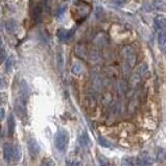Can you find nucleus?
<instances>
[{
  "instance_id": "23",
  "label": "nucleus",
  "mask_w": 166,
  "mask_h": 166,
  "mask_svg": "<svg viewBox=\"0 0 166 166\" xmlns=\"http://www.w3.org/2000/svg\"><path fill=\"white\" fill-rule=\"evenodd\" d=\"M5 100V96H3L1 93H0V105H2L3 102H4Z\"/></svg>"
},
{
  "instance_id": "2",
  "label": "nucleus",
  "mask_w": 166,
  "mask_h": 166,
  "mask_svg": "<svg viewBox=\"0 0 166 166\" xmlns=\"http://www.w3.org/2000/svg\"><path fill=\"white\" fill-rule=\"evenodd\" d=\"M122 54H123L125 62L127 63L130 67H134L137 62V53L135 49L131 46H124L122 49Z\"/></svg>"
},
{
  "instance_id": "10",
  "label": "nucleus",
  "mask_w": 166,
  "mask_h": 166,
  "mask_svg": "<svg viewBox=\"0 0 166 166\" xmlns=\"http://www.w3.org/2000/svg\"><path fill=\"white\" fill-rule=\"evenodd\" d=\"M155 24L159 28H162V29L166 30V18L161 17V16H158V17L155 18Z\"/></svg>"
},
{
  "instance_id": "19",
  "label": "nucleus",
  "mask_w": 166,
  "mask_h": 166,
  "mask_svg": "<svg viewBox=\"0 0 166 166\" xmlns=\"http://www.w3.org/2000/svg\"><path fill=\"white\" fill-rule=\"evenodd\" d=\"M133 158H124L123 160H122V164L123 165H132L134 164L133 163Z\"/></svg>"
},
{
  "instance_id": "15",
  "label": "nucleus",
  "mask_w": 166,
  "mask_h": 166,
  "mask_svg": "<svg viewBox=\"0 0 166 166\" xmlns=\"http://www.w3.org/2000/svg\"><path fill=\"white\" fill-rule=\"evenodd\" d=\"M157 158H158L159 161H163V160H165V149L164 148H161V147H159L158 148V152H157Z\"/></svg>"
},
{
  "instance_id": "12",
  "label": "nucleus",
  "mask_w": 166,
  "mask_h": 166,
  "mask_svg": "<svg viewBox=\"0 0 166 166\" xmlns=\"http://www.w3.org/2000/svg\"><path fill=\"white\" fill-rule=\"evenodd\" d=\"M153 6L158 11H166V4L162 0H153Z\"/></svg>"
},
{
  "instance_id": "8",
  "label": "nucleus",
  "mask_w": 166,
  "mask_h": 166,
  "mask_svg": "<svg viewBox=\"0 0 166 166\" xmlns=\"http://www.w3.org/2000/svg\"><path fill=\"white\" fill-rule=\"evenodd\" d=\"M8 134L13 135V134H14V132H15V128H16V121H15V117H14V115H13V114L8 115Z\"/></svg>"
},
{
  "instance_id": "7",
  "label": "nucleus",
  "mask_w": 166,
  "mask_h": 166,
  "mask_svg": "<svg viewBox=\"0 0 166 166\" xmlns=\"http://www.w3.org/2000/svg\"><path fill=\"white\" fill-rule=\"evenodd\" d=\"M78 141H80V144L81 146H84V147H88V146H90V144H91V141L89 139V137H88V135L87 133H81L80 134V136H78Z\"/></svg>"
},
{
  "instance_id": "17",
  "label": "nucleus",
  "mask_w": 166,
  "mask_h": 166,
  "mask_svg": "<svg viewBox=\"0 0 166 166\" xmlns=\"http://www.w3.org/2000/svg\"><path fill=\"white\" fill-rule=\"evenodd\" d=\"M98 142L100 145H102V146H105V147H110L111 146V144H110L108 141H106L105 138H102V137H99L98 138Z\"/></svg>"
},
{
  "instance_id": "16",
  "label": "nucleus",
  "mask_w": 166,
  "mask_h": 166,
  "mask_svg": "<svg viewBox=\"0 0 166 166\" xmlns=\"http://www.w3.org/2000/svg\"><path fill=\"white\" fill-rule=\"evenodd\" d=\"M15 28H16L15 21H8V24H6V29H8V33H14Z\"/></svg>"
},
{
  "instance_id": "6",
  "label": "nucleus",
  "mask_w": 166,
  "mask_h": 166,
  "mask_svg": "<svg viewBox=\"0 0 166 166\" xmlns=\"http://www.w3.org/2000/svg\"><path fill=\"white\" fill-rule=\"evenodd\" d=\"M73 31L72 30H67L64 29V28H61V29L58 30V37L61 41H67L68 39H70Z\"/></svg>"
},
{
  "instance_id": "5",
  "label": "nucleus",
  "mask_w": 166,
  "mask_h": 166,
  "mask_svg": "<svg viewBox=\"0 0 166 166\" xmlns=\"http://www.w3.org/2000/svg\"><path fill=\"white\" fill-rule=\"evenodd\" d=\"M13 153H14V147L9 143H5L3 145V157L6 162H9L13 158Z\"/></svg>"
},
{
  "instance_id": "3",
  "label": "nucleus",
  "mask_w": 166,
  "mask_h": 166,
  "mask_svg": "<svg viewBox=\"0 0 166 166\" xmlns=\"http://www.w3.org/2000/svg\"><path fill=\"white\" fill-rule=\"evenodd\" d=\"M27 149L29 152V155L31 157H36L39 155L40 153V145L38 143V141L34 138H29L27 140Z\"/></svg>"
},
{
  "instance_id": "1",
  "label": "nucleus",
  "mask_w": 166,
  "mask_h": 166,
  "mask_svg": "<svg viewBox=\"0 0 166 166\" xmlns=\"http://www.w3.org/2000/svg\"><path fill=\"white\" fill-rule=\"evenodd\" d=\"M69 142V134L66 130H60L55 134L54 137V145L60 152H64L67 148Z\"/></svg>"
},
{
  "instance_id": "24",
  "label": "nucleus",
  "mask_w": 166,
  "mask_h": 166,
  "mask_svg": "<svg viewBox=\"0 0 166 166\" xmlns=\"http://www.w3.org/2000/svg\"><path fill=\"white\" fill-rule=\"evenodd\" d=\"M2 46V39H1V37H0V47Z\"/></svg>"
},
{
  "instance_id": "11",
  "label": "nucleus",
  "mask_w": 166,
  "mask_h": 166,
  "mask_svg": "<svg viewBox=\"0 0 166 166\" xmlns=\"http://www.w3.org/2000/svg\"><path fill=\"white\" fill-rule=\"evenodd\" d=\"M139 163L140 164H144V165H150L153 163V161H152V158L147 155L146 153H143L142 155H141V157L139 158Z\"/></svg>"
},
{
  "instance_id": "13",
  "label": "nucleus",
  "mask_w": 166,
  "mask_h": 166,
  "mask_svg": "<svg viewBox=\"0 0 166 166\" xmlns=\"http://www.w3.org/2000/svg\"><path fill=\"white\" fill-rule=\"evenodd\" d=\"M71 71H72V73L75 75H80L81 73V71H83V66H81L80 63H75V64H73V66H72Z\"/></svg>"
},
{
  "instance_id": "14",
  "label": "nucleus",
  "mask_w": 166,
  "mask_h": 166,
  "mask_svg": "<svg viewBox=\"0 0 166 166\" xmlns=\"http://www.w3.org/2000/svg\"><path fill=\"white\" fill-rule=\"evenodd\" d=\"M21 158V148L19 146L14 147V153H13V159L15 161H19Z\"/></svg>"
},
{
  "instance_id": "22",
  "label": "nucleus",
  "mask_w": 166,
  "mask_h": 166,
  "mask_svg": "<svg viewBox=\"0 0 166 166\" xmlns=\"http://www.w3.org/2000/svg\"><path fill=\"white\" fill-rule=\"evenodd\" d=\"M9 66L12 67V59L8 60V65H6V69H8V71L11 70V68H9Z\"/></svg>"
},
{
  "instance_id": "21",
  "label": "nucleus",
  "mask_w": 166,
  "mask_h": 166,
  "mask_svg": "<svg viewBox=\"0 0 166 166\" xmlns=\"http://www.w3.org/2000/svg\"><path fill=\"white\" fill-rule=\"evenodd\" d=\"M4 87H5V81L0 77V89H3Z\"/></svg>"
},
{
  "instance_id": "20",
  "label": "nucleus",
  "mask_w": 166,
  "mask_h": 166,
  "mask_svg": "<svg viewBox=\"0 0 166 166\" xmlns=\"http://www.w3.org/2000/svg\"><path fill=\"white\" fill-rule=\"evenodd\" d=\"M4 117H5V110L3 108H0V121H2Z\"/></svg>"
},
{
  "instance_id": "4",
  "label": "nucleus",
  "mask_w": 166,
  "mask_h": 166,
  "mask_svg": "<svg viewBox=\"0 0 166 166\" xmlns=\"http://www.w3.org/2000/svg\"><path fill=\"white\" fill-rule=\"evenodd\" d=\"M28 95H29V88H28L26 81L23 80L21 81V85H20V99L24 105L27 101Z\"/></svg>"
},
{
  "instance_id": "9",
  "label": "nucleus",
  "mask_w": 166,
  "mask_h": 166,
  "mask_svg": "<svg viewBox=\"0 0 166 166\" xmlns=\"http://www.w3.org/2000/svg\"><path fill=\"white\" fill-rule=\"evenodd\" d=\"M158 43L163 49H166V30L163 29L158 34Z\"/></svg>"
},
{
  "instance_id": "18",
  "label": "nucleus",
  "mask_w": 166,
  "mask_h": 166,
  "mask_svg": "<svg viewBox=\"0 0 166 166\" xmlns=\"http://www.w3.org/2000/svg\"><path fill=\"white\" fill-rule=\"evenodd\" d=\"M6 59V53L3 49H0V65L5 61Z\"/></svg>"
}]
</instances>
